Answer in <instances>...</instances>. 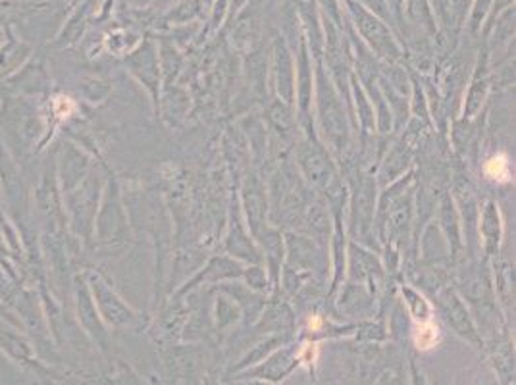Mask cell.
<instances>
[{"instance_id":"cell-2","label":"cell","mask_w":516,"mask_h":385,"mask_svg":"<svg viewBox=\"0 0 516 385\" xmlns=\"http://www.w3.org/2000/svg\"><path fill=\"white\" fill-rule=\"evenodd\" d=\"M436 302H438V309H440L441 316L445 318V322L449 324V328H453L457 336L465 337L470 343H480L476 324H474L468 309L465 307L463 299L458 297L455 289H451V287L441 289L438 293Z\"/></svg>"},{"instance_id":"cell-16","label":"cell","mask_w":516,"mask_h":385,"mask_svg":"<svg viewBox=\"0 0 516 385\" xmlns=\"http://www.w3.org/2000/svg\"><path fill=\"white\" fill-rule=\"evenodd\" d=\"M413 385H426L424 376L420 374V372L416 370V366H414V364H413Z\"/></svg>"},{"instance_id":"cell-8","label":"cell","mask_w":516,"mask_h":385,"mask_svg":"<svg viewBox=\"0 0 516 385\" xmlns=\"http://www.w3.org/2000/svg\"><path fill=\"white\" fill-rule=\"evenodd\" d=\"M480 233L487 252H494L501 241V216L495 203H487L480 218Z\"/></svg>"},{"instance_id":"cell-1","label":"cell","mask_w":516,"mask_h":385,"mask_svg":"<svg viewBox=\"0 0 516 385\" xmlns=\"http://www.w3.org/2000/svg\"><path fill=\"white\" fill-rule=\"evenodd\" d=\"M316 99H318V118L325 139H328V143H332L337 151L345 149L349 131L343 104L339 101L334 85L325 83V79L322 75H318Z\"/></svg>"},{"instance_id":"cell-3","label":"cell","mask_w":516,"mask_h":385,"mask_svg":"<svg viewBox=\"0 0 516 385\" xmlns=\"http://www.w3.org/2000/svg\"><path fill=\"white\" fill-rule=\"evenodd\" d=\"M298 356H301V349L297 345H289L281 351H274L268 358L258 364L256 368L247 372V378H258V380H268V381H280L283 378H288L295 366L298 364Z\"/></svg>"},{"instance_id":"cell-12","label":"cell","mask_w":516,"mask_h":385,"mask_svg":"<svg viewBox=\"0 0 516 385\" xmlns=\"http://www.w3.org/2000/svg\"><path fill=\"white\" fill-rule=\"evenodd\" d=\"M283 343V337H268L266 341H262L261 345H256V349L253 353H249L245 358H243L241 364L237 366V370L241 368H247L251 364H258L262 363L268 354L274 353L278 349V345Z\"/></svg>"},{"instance_id":"cell-4","label":"cell","mask_w":516,"mask_h":385,"mask_svg":"<svg viewBox=\"0 0 516 385\" xmlns=\"http://www.w3.org/2000/svg\"><path fill=\"white\" fill-rule=\"evenodd\" d=\"M298 166H301L307 179L315 185V188H328L334 170L330 164V158L318 147V144L303 143L298 149Z\"/></svg>"},{"instance_id":"cell-7","label":"cell","mask_w":516,"mask_h":385,"mask_svg":"<svg viewBox=\"0 0 516 385\" xmlns=\"http://www.w3.org/2000/svg\"><path fill=\"white\" fill-rule=\"evenodd\" d=\"M351 277L357 282H374L378 276H382V267L370 252L362 250L359 245H351Z\"/></svg>"},{"instance_id":"cell-10","label":"cell","mask_w":516,"mask_h":385,"mask_svg":"<svg viewBox=\"0 0 516 385\" xmlns=\"http://www.w3.org/2000/svg\"><path fill=\"white\" fill-rule=\"evenodd\" d=\"M403 297H405V302H406V307H409L411 314L414 316V320H418L420 324H426L430 320V316H431V307H430V302L418 293V291H414L413 287L409 285H403Z\"/></svg>"},{"instance_id":"cell-15","label":"cell","mask_w":516,"mask_h":385,"mask_svg":"<svg viewBox=\"0 0 516 385\" xmlns=\"http://www.w3.org/2000/svg\"><path fill=\"white\" fill-rule=\"evenodd\" d=\"M376 385H401V381L396 374H393V372H384V374L378 378Z\"/></svg>"},{"instance_id":"cell-14","label":"cell","mask_w":516,"mask_h":385,"mask_svg":"<svg viewBox=\"0 0 516 385\" xmlns=\"http://www.w3.org/2000/svg\"><path fill=\"white\" fill-rule=\"evenodd\" d=\"M352 89H355V99H357V109H359V114H360V124H362L364 129H372L374 127V110L370 109L369 101H366L364 91L357 83L352 85Z\"/></svg>"},{"instance_id":"cell-6","label":"cell","mask_w":516,"mask_h":385,"mask_svg":"<svg viewBox=\"0 0 516 385\" xmlns=\"http://www.w3.org/2000/svg\"><path fill=\"white\" fill-rule=\"evenodd\" d=\"M222 289L237 302L239 311H243L247 316H253L251 322L261 318V314L264 312L266 301L258 295V291L243 284H222Z\"/></svg>"},{"instance_id":"cell-11","label":"cell","mask_w":516,"mask_h":385,"mask_svg":"<svg viewBox=\"0 0 516 385\" xmlns=\"http://www.w3.org/2000/svg\"><path fill=\"white\" fill-rule=\"evenodd\" d=\"M216 301H218L216 302V320H218V329H226L229 326H234L241 316L237 302L232 297H224V295Z\"/></svg>"},{"instance_id":"cell-5","label":"cell","mask_w":516,"mask_h":385,"mask_svg":"<svg viewBox=\"0 0 516 385\" xmlns=\"http://www.w3.org/2000/svg\"><path fill=\"white\" fill-rule=\"evenodd\" d=\"M245 270L241 268V264L236 260H229L227 257L212 258L207 268H202L191 282H187L185 289H191L200 282H224V280H236V277H243ZM183 289V291H185Z\"/></svg>"},{"instance_id":"cell-9","label":"cell","mask_w":516,"mask_h":385,"mask_svg":"<svg viewBox=\"0 0 516 385\" xmlns=\"http://www.w3.org/2000/svg\"><path fill=\"white\" fill-rule=\"evenodd\" d=\"M440 223L447 235V243L451 245V252H457L460 247H463V241H460L457 210L449 197H445L440 205Z\"/></svg>"},{"instance_id":"cell-13","label":"cell","mask_w":516,"mask_h":385,"mask_svg":"<svg viewBox=\"0 0 516 385\" xmlns=\"http://www.w3.org/2000/svg\"><path fill=\"white\" fill-rule=\"evenodd\" d=\"M485 91H487V82L485 79L476 77L472 82L470 89H468V99H467V116L470 118L472 114H476L478 109L482 106L484 99H485Z\"/></svg>"}]
</instances>
